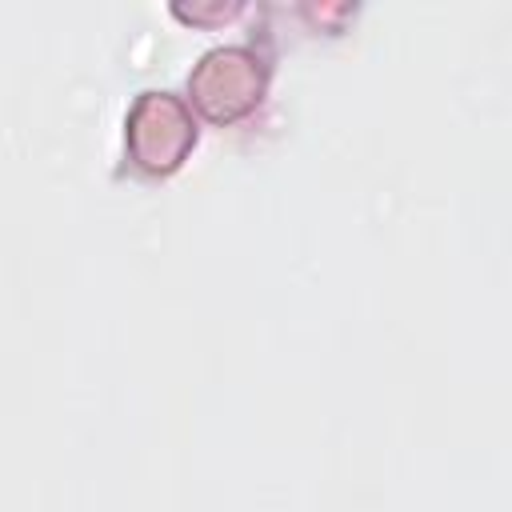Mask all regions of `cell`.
I'll return each instance as SVG.
<instances>
[{
	"mask_svg": "<svg viewBox=\"0 0 512 512\" xmlns=\"http://www.w3.org/2000/svg\"><path fill=\"white\" fill-rule=\"evenodd\" d=\"M264 84H268V68L248 44L208 48L188 72V96L196 112L216 124H228L252 112L264 96Z\"/></svg>",
	"mask_w": 512,
	"mask_h": 512,
	"instance_id": "obj_1",
	"label": "cell"
},
{
	"mask_svg": "<svg viewBox=\"0 0 512 512\" xmlns=\"http://www.w3.org/2000/svg\"><path fill=\"white\" fill-rule=\"evenodd\" d=\"M124 140L144 172H176L196 144V116L172 92H140L124 116Z\"/></svg>",
	"mask_w": 512,
	"mask_h": 512,
	"instance_id": "obj_2",
	"label": "cell"
}]
</instances>
